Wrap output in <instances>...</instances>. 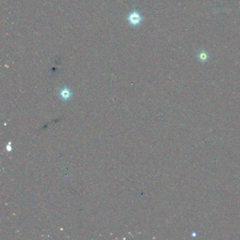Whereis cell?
Returning <instances> with one entry per match:
<instances>
[{
	"instance_id": "obj_2",
	"label": "cell",
	"mask_w": 240,
	"mask_h": 240,
	"mask_svg": "<svg viewBox=\"0 0 240 240\" xmlns=\"http://www.w3.org/2000/svg\"><path fill=\"white\" fill-rule=\"evenodd\" d=\"M59 95L62 99H63L64 100H68L71 97L72 93L68 88L65 87V88H63L62 90L60 91Z\"/></svg>"
},
{
	"instance_id": "obj_1",
	"label": "cell",
	"mask_w": 240,
	"mask_h": 240,
	"mask_svg": "<svg viewBox=\"0 0 240 240\" xmlns=\"http://www.w3.org/2000/svg\"><path fill=\"white\" fill-rule=\"evenodd\" d=\"M128 20L130 25L133 26L139 25L142 20L141 15L137 12H132L129 14L128 17Z\"/></svg>"
},
{
	"instance_id": "obj_3",
	"label": "cell",
	"mask_w": 240,
	"mask_h": 240,
	"mask_svg": "<svg viewBox=\"0 0 240 240\" xmlns=\"http://www.w3.org/2000/svg\"><path fill=\"white\" fill-rule=\"evenodd\" d=\"M197 58L199 62L206 63L209 59V55L206 51H201L197 54Z\"/></svg>"
}]
</instances>
